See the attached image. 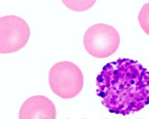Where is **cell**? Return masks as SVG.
Instances as JSON below:
<instances>
[{"instance_id": "cell-1", "label": "cell", "mask_w": 149, "mask_h": 119, "mask_svg": "<svg viewBox=\"0 0 149 119\" xmlns=\"http://www.w3.org/2000/svg\"><path fill=\"white\" fill-rule=\"evenodd\" d=\"M96 93L113 114L127 116L149 104V71L139 62L120 58L104 66Z\"/></svg>"}, {"instance_id": "cell-2", "label": "cell", "mask_w": 149, "mask_h": 119, "mask_svg": "<svg viewBox=\"0 0 149 119\" xmlns=\"http://www.w3.org/2000/svg\"><path fill=\"white\" fill-rule=\"evenodd\" d=\"M81 70L70 61L55 63L49 72V83L52 91L63 99H72L81 92L84 87Z\"/></svg>"}, {"instance_id": "cell-3", "label": "cell", "mask_w": 149, "mask_h": 119, "mask_svg": "<svg viewBox=\"0 0 149 119\" xmlns=\"http://www.w3.org/2000/svg\"><path fill=\"white\" fill-rule=\"evenodd\" d=\"M120 36L116 29L105 23L89 28L84 35V46L89 55L95 58H106L117 51Z\"/></svg>"}, {"instance_id": "cell-4", "label": "cell", "mask_w": 149, "mask_h": 119, "mask_svg": "<svg viewBox=\"0 0 149 119\" xmlns=\"http://www.w3.org/2000/svg\"><path fill=\"white\" fill-rule=\"evenodd\" d=\"M31 36L29 24L15 15L0 17V54H11L23 48Z\"/></svg>"}, {"instance_id": "cell-5", "label": "cell", "mask_w": 149, "mask_h": 119, "mask_svg": "<svg viewBox=\"0 0 149 119\" xmlns=\"http://www.w3.org/2000/svg\"><path fill=\"white\" fill-rule=\"evenodd\" d=\"M54 103L43 95H34L26 99L19 111V119H56Z\"/></svg>"}, {"instance_id": "cell-6", "label": "cell", "mask_w": 149, "mask_h": 119, "mask_svg": "<svg viewBox=\"0 0 149 119\" xmlns=\"http://www.w3.org/2000/svg\"><path fill=\"white\" fill-rule=\"evenodd\" d=\"M70 10L75 12H84L94 6L97 0H61Z\"/></svg>"}, {"instance_id": "cell-7", "label": "cell", "mask_w": 149, "mask_h": 119, "mask_svg": "<svg viewBox=\"0 0 149 119\" xmlns=\"http://www.w3.org/2000/svg\"><path fill=\"white\" fill-rule=\"evenodd\" d=\"M138 21L142 31L149 35V2L143 5L138 15Z\"/></svg>"}]
</instances>
